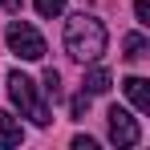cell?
<instances>
[{
  "label": "cell",
  "instance_id": "1",
  "mask_svg": "<svg viewBox=\"0 0 150 150\" xmlns=\"http://www.w3.org/2000/svg\"><path fill=\"white\" fill-rule=\"evenodd\" d=\"M105 45H110V33H105V25L98 16L77 12V16L65 21V53L73 61H98L105 53Z\"/></svg>",
  "mask_w": 150,
  "mask_h": 150
},
{
  "label": "cell",
  "instance_id": "2",
  "mask_svg": "<svg viewBox=\"0 0 150 150\" xmlns=\"http://www.w3.org/2000/svg\"><path fill=\"white\" fill-rule=\"evenodd\" d=\"M8 98H12V105L21 110V118H28L33 126H49V122H53V110L37 98V85H33L21 69L8 73Z\"/></svg>",
  "mask_w": 150,
  "mask_h": 150
},
{
  "label": "cell",
  "instance_id": "3",
  "mask_svg": "<svg viewBox=\"0 0 150 150\" xmlns=\"http://www.w3.org/2000/svg\"><path fill=\"white\" fill-rule=\"evenodd\" d=\"M4 41H8V53H16V57H25V61H41V57H45V37L33 25H25V21H12Z\"/></svg>",
  "mask_w": 150,
  "mask_h": 150
},
{
  "label": "cell",
  "instance_id": "4",
  "mask_svg": "<svg viewBox=\"0 0 150 150\" xmlns=\"http://www.w3.org/2000/svg\"><path fill=\"white\" fill-rule=\"evenodd\" d=\"M138 138H142L138 118H134L130 110H122V105H114V110H110V142L118 150H130V146H138Z\"/></svg>",
  "mask_w": 150,
  "mask_h": 150
},
{
  "label": "cell",
  "instance_id": "5",
  "mask_svg": "<svg viewBox=\"0 0 150 150\" xmlns=\"http://www.w3.org/2000/svg\"><path fill=\"white\" fill-rule=\"evenodd\" d=\"M122 89H126V98H130L134 110H142V114L150 110V81H146V77H126Z\"/></svg>",
  "mask_w": 150,
  "mask_h": 150
},
{
  "label": "cell",
  "instance_id": "6",
  "mask_svg": "<svg viewBox=\"0 0 150 150\" xmlns=\"http://www.w3.org/2000/svg\"><path fill=\"white\" fill-rule=\"evenodd\" d=\"M21 138H25V130H21V118H12L8 110H0V150L21 146Z\"/></svg>",
  "mask_w": 150,
  "mask_h": 150
},
{
  "label": "cell",
  "instance_id": "7",
  "mask_svg": "<svg viewBox=\"0 0 150 150\" xmlns=\"http://www.w3.org/2000/svg\"><path fill=\"white\" fill-rule=\"evenodd\" d=\"M81 89L93 98V93H105L110 89V69H101V65H93L89 73H85V81H81Z\"/></svg>",
  "mask_w": 150,
  "mask_h": 150
},
{
  "label": "cell",
  "instance_id": "8",
  "mask_svg": "<svg viewBox=\"0 0 150 150\" xmlns=\"http://www.w3.org/2000/svg\"><path fill=\"white\" fill-rule=\"evenodd\" d=\"M122 49H126V57H130V61H142L150 45H146V37H142V33H130V37L122 41Z\"/></svg>",
  "mask_w": 150,
  "mask_h": 150
},
{
  "label": "cell",
  "instance_id": "9",
  "mask_svg": "<svg viewBox=\"0 0 150 150\" xmlns=\"http://www.w3.org/2000/svg\"><path fill=\"white\" fill-rule=\"evenodd\" d=\"M41 85H45V98H49V101H57V98H61V73H57V69H45Z\"/></svg>",
  "mask_w": 150,
  "mask_h": 150
},
{
  "label": "cell",
  "instance_id": "10",
  "mask_svg": "<svg viewBox=\"0 0 150 150\" xmlns=\"http://www.w3.org/2000/svg\"><path fill=\"white\" fill-rule=\"evenodd\" d=\"M33 4H37V12L49 21V16H61V8H65L69 0H33Z\"/></svg>",
  "mask_w": 150,
  "mask_h": 150
},
{
  "label": "cell",
  "instance_id": "11",
  "mask_svg": "<svg viewBox=\"0 0 150 150\" xmlns=\"http://www.w3.org/2000/svg\"><path fill=\"white\" fill-rule=\"evenodd\" d=\"M134 16L142 25H150V0H134Z\"/></svg>",
  "mask_w": 150,
  "mask_h": 150
},
{
  "label": "cell",
  "instance_id": "12",
  "mask_svg": "<svg viewBox=\"0 0 150 150\" xmlns=\"http://www.w3.org/2000/svg\"><path fill=\"white\" fill-rule=\"evenodd\" d=\"M69 105H73V114H77V118H81V114H85V105H89V93L81 89V93H77V98L69 101Z\"/></svg>",
  "mask_w": 150,
  "mask_h": 150
},
{
  "label": "cell",
  "instance_id": "13",
  "mask_svg": "<svg viewBox=\"0 0 150 150\" xmlns=\"http://www.w3.org/2000/svg\"><path fill=\"white\" fill-rule=\"evenodd\" d=\"M73 150H98V142H93V138H81V134H77V138H73Z\"/></svg>",
  "mask_w": 150,
  "mask_h": 150
},
{
  "label": "cell",
  "instance_id": "14",
  "mask_svg": "<svg viewBox=\"0 0 150 150\" xmlns=\"http://www.w3.org/2000/svg\"><path fill=\"white\" fill-rule=\"evenodd\" d=\"M0 4H4L8 12H21V0H0Z\"/></svg>",
  "mask_w": 150,
  "mask_h": 150
}]
</instances>
